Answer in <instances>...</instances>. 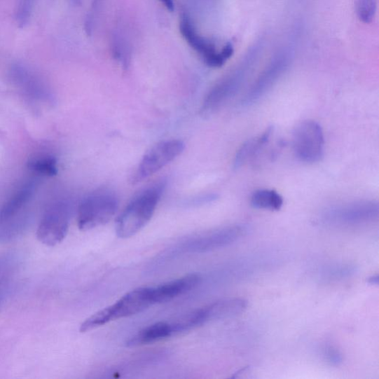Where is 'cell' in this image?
Returning a JSON list of instances; mask_svg holds the SVG:
<instances>
[{"label":"cell","mask_w":379,"mask_h":379,"mask_svg":"<svg viewBox=\"0 0 379 379\" xmlns=\"http://www.w3.org/2000/svg\"><path fill=\"white\" fill-rule=\"evenodd\" d=\"M29 167L37 174L45 176L54 177L58 173L56 160L48 156L31 160Z\"/></svg>","instance_id":"18"},{"label":"cell","mask_w":379,"mask_h":379,"mask_svg":"<svg viewBox=\"0 0 379 379\" xmlns=\"http://www.w3.org/2000/svg\"><path fill=\"white\" fill-rule=\"evenodd\" d=\"M289 64L290 58L287 55H280L274 59L266 69L260 74L251 88L247 90L242 101V106H252L263 98L289 68Z\"/></svg>","instance_id":"11"},{"label":"cell","mask_w":379,"mask_h":379,"mask_svg":"<svg viewBox=\"0 0 379 379\" xmlns=\"http://www.w3.org/2000/svg\"><path fill=\"white\" fill-rule=\"evenodd\" d=\"M201 282L198 274H189L158 287H152L153 303L155 304L168 302L193 289Z\"/></svg>","instance_id":"12"},{"label":"cell","mask_w":379,"mask_h":379,"mask_svg":"<svg viewBox=\"0 0 379 379\" xmlns=\"http://www.w3.org/2000/svg\"><path fill=\"white\" fill-rule=\"evenodd\" d=\"M247 230L243 226H232L205 233L181 246L188 253H206L226 247L241 239Z\"/></svg>","instance_id":"9"},{"label":"cell","mask_w":379,"mask_h":379,"mask_svg":"<svg viewBox=\"0 0 379 379\" xmlns=\"http://www.w3.org/2000/svg\"><path fill=\"white\" fill-rule=\"evenodd\" d=\"M35 0H18L15 20L20 28L25 27L30 21Z\"/></svg>","instance_id":"19"},{"label":"cell","mask_w":379,"mask_h":379,"mask_svg":"<svg viewBox=\"0 0 379 379\" xmlns=\"http://www.w3.org/2000/svg\"><path fill=\"white\" fill-rule=\"evenodd\" d=\"M71 209L65 202L51 206L41 221L36 230V238L42 244L54 247L61 243L69 231Z\"/></svg>","instance_id":"7"},{"label":"cell","mask_w":379,"mask_h":379,"mask_svg":"<svg viewBox=\"0 0 379 379\" xmlns=\"http://www.w3.org/2000/svg\"><path fill=\"white\" fill-rule=\"evenodd\" d=\"M271 134V129H268L263 135L246 142L239 149L236 156H235V167L239 168L248 161L254 159L261 150L266 146Z\"/></svg>","instance_id":"16"},{"label":"cell","mask_w":379,"mask_h":379,"mask_svg":"<svg viewBox=\"0 0 379 379\" xmlns=\"http://www.w3.org/2000/svg\"><path fill=\"white\" fill-rule=\"evenodd\" d=\"M153 305L152 287H140L88 318L81 324L80 331L86 333L112 321L136 315Z\"/></svg>","instance_id":"2"},{"label":"cell","mask_w":379,"mask_h":379,"mask_svg":"<svg viewBox=\"0 0 379 379\" xmlns=\"http://www.w3.org/2000/svg\"><path fill=\"white\" fill-rule=\"evenodd\" d=\"M174 336L172 323L158 322L143 329L126 343L128 347H136L161 341Z\"/></svg>","instance_id":"13"},{"label":"cell","mask_w":379,"mask_h":379,"mask_svg":"<svg viewBox=\"0 0 379 379\" xmlns=\"http://www.w3.org/2000/svg\"><path fill=\"white\" fill-rule=\"evenodd\" d=\"M120 201L116 194L108 189L91 193L82 201L77 211V225L81 230L104 226L118 210Z\"/></svg>","instance_id":"3"},{"label":"cell","mask_w":379,"mask_h":379,"mask_svg":"<svg viewBox=\"0 0 379 379\" xmlns=\"http://www.w3.org/2000/svg\"><path fill=\"white\" fill-rule=\"evenodd\" d=\"M165 186V181L162 180L136 195L117 219V236L121 239L130 238L149 223L163 197Z\"/></svg>","instance_id":"1"},{"label":"cell","mask_w":379,"mask_h":379,"mask_svg":"<svg viewBox=\"0 0 379 379\" xmlns=\"http://www.w3.org/2000/svg\"><path fill=\"white\" fill-rule=\"evenodd\" d=\"M254 56H248L240 67L220 81L207 95L202 108L205 116L212 115L237 95L249 74Z\"/></svg>","instance_id":"4"},{"label":"cell","mask_w":379,"mask_h":379,"mask_svg":"<svg viewBox=\"0 0 379 379\" xmlns=\"http://www.w3.org/2000/svg\"><path fill=\"white\" fill-rule=\"evenodd\" d=\"M379 282L378 276H373L368 279V282L371 284H375L378 285Z\"/></svg>","instance_id":"24"},{"label":"cell","mask_w":379,"mask_h":379,"mask_svg":"<svg viewBox=\"0 0 379 379\" xmlns=\"http://www.w3.org/2000/svg\"><path fill=\"white\" fill-rule=\"evenodd\" d=\"M8 271V264L6 260H0V283L4 280Z\"/></svg>","instance_id":"22"},{"label":"cell","mask_w":379,"mask_h":379,"mask_svg":"<svg viewBox=\"0 0 379 379\" xmlns=\"http://www.w3.org/2000/svg\"><path fill=\"white\" fill-rule=\"evenodd\" d=\"M179 27L183 37L200 54L208 67H221L233 55V47L230 43L226 44L221 50H217L213 43L198 35L188 16L181 17Z\"/></svg>","instance_id":"8"},{"label":"cell","mask_w":379,"mask_h":379,"mask_svg":"<svg viewBox=\"0 0 379 379\" xmlns=\"http://www.w3.org/2000/svg\"><path fill=\"white\" fill-rule=\"evenodd\" d=\"M379 207L377 202L370 200L351 202L331 209L326 214V219L333 223L356 226L378 219Z\"/></svg>","instance_id":"10"},{"label":"cell","mask_w":379,"mask_h":379,"mask_svg":"<svg viewBox=\"0 0 379 379\" xmlns=\"http://www.w3.org/2000/svg\"><path fill=\"white\" fill-rule=\"evenodd\" d=\"M33 195V187L25 186L16 193L0 208V226L15 217L30 201Z\"/></svg>","instance_id":"15"},{"label":"cell","mask_w":379,"mask_h":379,"mask_svg":"<svg viewBox=\"0 0 379 379\" xmlns=\"http://www.w3.org/2000/svg\"><path fill=\"white\" fill-rule=\"evenodd\" d=\"M284 203L282 195L271 189H259L251 195V204L259 210L280 211Z\"/></svg>","instance_id":"17"},{"label":"cell","mask_w":379,"mask_h":379,"mask_svg":"<svg viewBox=\"0 0 379 379\" xmlns=\"http://www.w3.org/2000/svg\"><path fill=\"white\" fill-rule=\"evenodd\" d=\"M160 1L164 4L166 8L170 11H174V0H160Z\"/></svg>","instance_id":"23"},{"label":"cell","mask_w":379,"mask_h":379,"mask_svg":"<svg viewBox=\"0 0 379 379\" xmlns=\"http://www.w3.org/2000/svg\"><path fill=\"white\" fill-rule=\"evenodd\" d=\"M375 10L376 0H358V16L363 22H371L374 18Z\"/></svg>","instance_id":"20"},{"label":"cell","mask_w":379,"mask_h":379,"mask_svg":"<svg viewBox=\"0 0 379 379\" xmlns=\"http://www.w3.org/2000/svg\"><path fill=\"white\" fill-rule=\"evenodd\" d=\"M293 149L300 161L308 164L319 162L324 152L322 126L313 120H306L298 125L293 134Z\"/></svg>","instance_id":"6"},{"label":"cell","mask_w":379,"mask_h":379,"mask_svg":"<svg viewBox=\"0 0 379 379\" xmlns=\"http://www.w3.org/2000/svg\"><path fill=\"white\" fill-rule=\"evenodd\" d=\"M185 143L179 139L161 141L144 155L130 181L136 185L173 162L185 150Z\"/></svg>","instance_id":"5"},{"label":"cell","mask_w":379,"mask_h":379,"mask_svg":"<svg viewBox=\"0 0 379 379\" xmlns=\"http://www.w3.org/2000/svg\"><path fill=\"white\" fill-rule=\"evenodd\" d=\"M325 356L326 359L333 364L338 365L343 361L342 354L333 346H329L325 349Z\"/></svg>","instance_id":"21"},{"label":"cell","mask_w":379,"mask_h":379,"mask_svg":"<svg viewBox=\"0 0 379 379\" xmlns=\"http://www.w3.org/2000/svg\"><path fill=\"white\" fill-rule=\"evenodd\" d=\"M247 302L243 298H228L219 301L205 307L208 320H216L236 317L243 312Z\"/></svg>","instance_id":"14"}]
</instances>
